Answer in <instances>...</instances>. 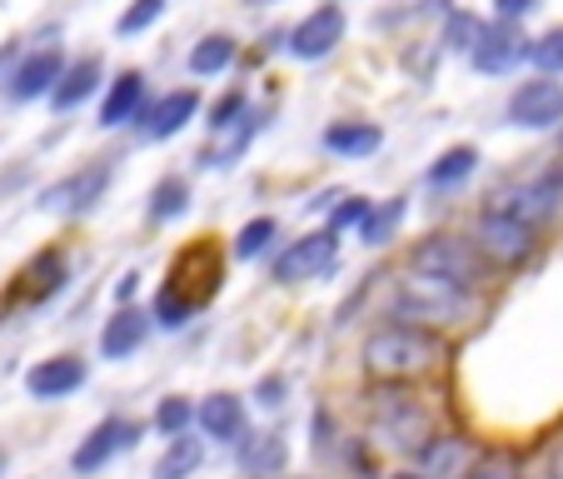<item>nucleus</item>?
Wrapping results in <instances>:
<instances>
[{"instance_id":"obj_1","label":"nucleus","mask_w":563,"mask_h":479,"mask_svg":"<svg viewBox=\"0 0 563 479\" xmlns=\"http://www.w3.org/2000/svg\"><path fill=\"white\" fill-rule=\"evenodd\" d=\"M360 360H364V370L379 374L384 384H409V380H424V374L444 370L449 345H444V335L394 319V325H384V330H374L369 340H364Z\"/></svg>"},{"instance_id":"obj_2","label":"nucleus","mask_w":563,"mask_h":479,"mask_svg":"<svg viewBox=\"0 0 563 479\" xmlns=\"http://www.w3.org/2000/svg\"><path fill=\"white\" fill-rule=\"evenodd\" d=\"M394 315L399 325H419V330H444V325H464L474 315V290H459L439 275L424 270H409L399 285H394Z\"/></svg>"},{"instance_id":"obj_3","label":"nucleus","mask_w":563,"mask_h":479,"mask_svg":"<svg viewBox=\"0 0 563 479\" xmlns=\"http://www.w3.org/2000/svg\"><path fill=\"white\" fill-rule=\"evenodd\" d=\"M374 435H379L384 445H394V449L419 455V449L434 439V415L419 405L405 384H389V390L374 394Z\"/></svg>"},{"instance_id":"obj_4","label":"nucleus","mask_w":563,"mask_h":479,"mask_svg":"<svg viewBox=\"0 0 563 479\" xmlns=\"http://www.w3.org/2000/svg\"><path fill=\"white\" fill-rule=\"evenodd\" d=\"M415 270L449 280V285H459V290L484 285V260H478V250L468 246V240H454V235H434V240H424V246L415 250Z\"/></svg>"},{"instance_id":"obj_5","label":"nucleus","mask_w":563,"mask_h":479,"mask_svg":"<svg viewBox=\"0 0 563 479\" xmlns=\"http://www.w3.org/2000/svg\"><path fill=\"white\" fill-rule=\"evenodd\" d=\"M468 246L478 250V260H494V265H519V260L533 255V230L519 225L504 210H484L474 225V240Z\"/></svg>"},{"instance_id":"obj_6","label":"nucleus","mask_w":563,"mask_h":479,"mask_svg":"<svg viewBox=\"0 0 563 479\" xmlns=\"http://www.w3.org/2000/svg\"><path fill=\"white\" fill-rule=\"evenodd\" d=\"M340 260V235L334 230H314V235H299L295 246L275 260V280L279 285H299V280H319L324 270Z\"/></svg>"},{"instance_id":"obj_7","label":"nucleus","mask_w":563,"mask_h":479,"mask_svg":"<svg viewBox=\"0 0 563 479\" xmlns=\"http://www.w3.org/2000/svg\"><path fill=\"white\" fill-rule=\"evenodd\" d=\"M135 439H140L135 420H125V415L100 420V425L80 439V449L70 455V469H75V475H96V469H106L120 449H135Z\"/></svg>"},{"instance_id":"obj_8","label":"nucleus","mask_w":563,"mask_h":479,"mask_svg":"<svg viewBox=\"0 0 563 479\" xmlns=\"http://www.w3.org/2000/svg\"><path fill=\"white\" fill-rule=\"evenodd\" d=\"M509 120L523 130H553L563 120V86L539 75V80H523L509 96Z\"/></svg>"},{"instance_id":"obj_9","label":"nucleus","mask_w":563,"mask_h":479,"mask_svg":"<svg viewBox=\"0 0 563 479\" xmlns=\"http://www.w3.org/2000/svg\"><path fill=\"white\" fill-rule=\"evenodd\" d=\"M523 55H529V35H523L514 21H494L478 31V45L468 51V61H474L484 75H504V70H514Z\"/></svg>"},{"instance_id":"obj_10","label":"nucleus","mask_w":563,"mask_h":479,"mask_svg":"<svg viewBox=\"0 0 563 479\" xmlns=\"http://www.w3.org/2000/svg\"><path fill=\"white\" fill-rule=\"evenodd\" d=\"M559 200H563V175H539V181L519 185V190L509 195V200H499L494 210L514 215L519 225H529V230H539V225H549L553 215H559Z\"/></svg>"},{"instance_id":"obj_11","label":"nucleus","mask_w":563,"mask_h":479,"mask_svg":"<svg viewBox=\"0 0 563 479\" xmlns=\"http://www.w3.org/2000/svg\"><path fill=\"white\" fill-rule=\"evenodd\" d=\"M106 185H110V165L106 160H96V165H86V171L55 181L51 190L41 195V205L45 210H60V215H80V210H90V205L106 195Z\"/></svg>"},{"instance_id":"obj_12","label":"nucleus","mask_w":563,"mask_h":479,"mask_svg":"<svg viewBox=\"0 0 563 479\" xmlns=\"http://www.w3.org/2000/svg\"><path fill=\"white\" fill-rule=\"evenodd\" d=\"M340 41H344V11L340 6H319V11H309L305 21L289 31V55H299V61H324Z\"/></svg>"},{"instance_id":"obj_13","label":"nucleus","mask_w":563,"mask_h":479,"mask_svg":"<svg viewBox=\"0 0 563 479\" xmlns=\"http://www.w3.org/2000/svg\"><path fill=\"white\" fill-rule=\"evenodd\" d=\"M60 70H65L60 45H41V51L21 55V65L11 70V80H5V86H11L15 100H41V96H51V90H55Z\"/></svg>"},{"instance_id":"obj_14","label":"nucleus","mask_w":563,"mask_h":479,"mask_svg":"<svg viewBox=\"0 0 563 479\" xmlns=\"http://www.w3.org/2000/svg\"><path fill=\"white\" fill-rule=\"evenodd\" d=\"M80 384H86V360H80V355H51V360L25 370L31 400H65V394H75Z\"/></svg>"},{"instance_id":"obj_15","label":"nucleus","mask_w":563,"mask_h":479,"mask_svg":"<svg viewBox=\"0 0 563 479\" xmlns=\"http://www.w3.org/2000/svg\"><path fill=\"white\" fill-rule=\"evenodd\" d=\"M478 465V449L464 435H434L419 449V479H468V469Z\"/></svg>"},{"instance_id":"obj_16","label":"nucleus","mask_w":563,"mask_h":479,"mask_svg":"<svg viewBox=\"0 0 563 479\" xmlns=\"http://www.w3.org/2000/svg\"><path fill=\"white\" fill-rule=\"evenodd\" d=\"M200 116V96L195 90H170L165 100H155V106H145V116H140V126H145L150 140H170L180 135L190 120Z\"/></svg>"},{"instance_id":"obj_17","label":"nucleus","mask_w":563,"mask_h":479,"mask_svg":"<svg viewBox=\"0 0 563 479\" xmlns=\"http://www.w3.org/2000/svg\"><path fill=\"white\" fill-rule=\"evenodd\" d=\"M150 335V315L135 305H120L115 315L106 319V335H100V350H106V360H130V355L145 345Z\"/></svg>"},{"instance_id":"obj_18","label":"nucleus","mask_w":563,"mask_h":479,"mask_svg":"<svg viewBox=\"0 0 563 479\" xmlns=\"http://www.w3.org/2000/svg\"><path fill=\"white\" fill-rule=\"evenodd\" d=\"M195 425L210 439H245V400L240 394H210L205 405H195Z\"/></svg>"},{"instance_id":"obj_19","label":"nucleus","mask_w":563,"mask_h":479,"mask_svg":"<svg viewBox=\"0 0 563 479\" xmlns=\"http://www.w3.org/2000/svg\"><path fill=\"white\" fill-rule=\"evenodd\" d=\"M140 116H145V75L140 70L115 75V86H110L106 106H100V126L120 130V126H130V120H140Z\"/></svg>"},{"instance_id":"obj_20","label":"nucleus","mask_w":563,"mask_h":479,"mask_svg":"<svg viewBox=\"0 0 563 479\" xmlns=\"http://www.w3.org/2000/svg\"><path fill=\"white\" fill-rule=\"evenodd\" d=\"M96 86H100V55H86V61H75L60 70V80H55V90H51V106L75 110Z\"/></svg>"},{"instance_id":"obj_21","label":"nucleus","mask_w":563,"mask_h":479,"mask_svg":"<svg viewBox=\"0 0 563 479\" xmlns=\"http://www.w3.org/2000/svg\"><path fill=\"white\" fill-rule=\"evenodd\" d=\"M384 145V130L369 126V120H340V126L324 130V150L334 155H350V160H364Z\"/></svg>"},{"instance_id":"obj_22","label":"nucleus","mask_w":563,"mask_h":479,"mask_svg":"<svg viewBox=\"0 0 563 479\" xmlns=\"http://www.w3.org/2000/svg\"><path fill=\"white\" fill-rule=\"evenodd\" d=\"M255 110H245L240 120H230L224 130H214V145L200 155V165H234V160L250 150V140H255Z\"/></svg>"},{"instance_id":"obj_23","label":"nucleus","mask_w":563,"mask_h":479,"mask_svg":"<svg viewBox=\"0 0 563 479\" xmlns=\"http://www.w3.org/2000/svg\"><path fill=\"white\" fill-rule=\"evenodd\" d=\"M289 459L285 449V435H250L245 429V445H240V465L250 469V475H279Z\"/></svg>"},{"instance_id":"obj_24","label":"nucleus","mask_w":563,"mask_h":479,"mask_svg":"<svg viewBox=\"0 0 563 479\" xmlns=\"http://www.w3.org/2000/svg\"><path fill=\"white\" fill-rule=\"evenodd\" d=\"M474 171H478V150L474 145H449L444 155L429 165V185H434V190H454V185H464Z\"/></svg>"},{"instance_id":"obj_25","label":"nucleus","mask_w":563,"mask_h":479,"mask_svg":"<svg viewBox=\"0 0 563 479\" xmlns=\"http://www.w3.org/2000/svg\"><path fill=\"white\" fill-rule=\"evenodd\" d=\"M405 210H409L405 195H394V200H384V205H369V215L360 220V240L364 246H389L399 220H405Z\"/></svg>"},{"instance_id":"obj_26","label":"nucleus","mask_w":563,"mask_h":479,"mask_svg":"<svg viewBox=\"0 0 563 479\" xmlns=\"http://www.w3.org/2000/svg\"><path fill=\"white\" fill-rule=\"evenodd\" d=\"M200 465H205V445L190 435H180L165 445V455H159V465H155V479H190Z\"/></svg>"},{"instance_id":"obj_27","label":"nucleus","mask_w":563,"mask_h":479,"mask_svg":"<svg viewBox=\"0 0 563 479\" xmlns=\"http://www.w3.org/2000/svg\"><path fill=\"white\" fill-rule=\"evenodd\" d=\"M185 210H190V185L180 175L155 181V190H150V220H180Z\"/></svg>"},{"instance_id":"obj_28","label":"nucleus","mask_w":563,"mask_h":479,"mask_svg":"<svg viewBox=\"0 0 563 479\" xmlns=\"http://www.w3.org/2000/svg\"><path fill=\"white\" fill-rule=\"evenodd\" d=\"M230 61H234V41L230 35H205V41H195V51H190V75H220V70H230Z\"/></svg>"},{"instance_id":"obj_29","label":"nucleus","mask_w":563,"mask_h":479,"mask_svg":"<svg viewBox=\"0 0 563 479\" xmlns=\"http://www.w3.org/2000/svg\"><path fill=\"white\" fill-rule=\"evenodd\" d=\"M190 425H195V405L185 400V394L159 400V410H155V429H159V435H165V439H180Z\"/></svg>"},{"instance_id":"obj_30","label":"nucleus","mask_w":563,"mask_h":479,"mask_svg":"<svg viewBox=\"0 0 563 479\" xmlns=\"http://www.w3.org/2000/svg\"><path fill=\"white\" fill-rule=\"evenodd\" d=\"M275 235H279V225L269 220V215H260V220H250L245 230L234 235V255H240V260H255V255H265V250H269V240H275Z\"/></svg>"},{"instance_id":"obj_31","label":"nucleus","mask_w":563,"mask_h":479,"mask_svg":"<svg viewBox=\"0 0 563 479\" xmlns=\"http://www.w3.org/2000/svg\"><path fill=\"white\" fill-rule=\"evenodd\" d=\"M165 6H170V0H130L125 15L115 21V31H120V35H140V31H150V25H155L159 15H165Z\"/></svg>"},{"instance_id":"obj_32","label":"nucleus","mask_w":563,"mask_h":479,"mask_svg":"<svg viewBox=\"0 0 563 479\" xmlns=\"http://www.w3.org/2000/svg\"><path fill=\"white\" fill-rule=\"evenodd\" d=\"M529 61L539 65L543 75H559L563 70V25H553L549 35H539V41L529 45Z\"/></svg>"},{"instance_id":"obj_33","label":"nucleus","mask_w":563,"mask_h":479,"mask_svg":"<svg viewBox=\"0 0 563 479\" xmlns=\"http://www.w3.org/2000/svg\"><path fill=\"white\" fill-rule=\"evenodd\" d=\"M478 31H484V21H478V15L454 11V15H449V25H444V45H449V51H474Z\"/></svg>"},{"instance_id":"obj_34","label":"nucleus","mask_w":563,"mask_h":479,"mask_svg":"<svg viewBox=\"0 0 563 479\" xmlns=\"http://www.w3.org/2000/svg\"><path fill=\"white\" fill-rule=\"evenodd\" d=\"M468 479H523V469L514 465L509 455H489V459H478V465L468 469Z\"/></svg>"},{"instance_id":"obj_35","label":"nucleus","mask_w":563,"mask_h":479,"mask_svg":"<svg viewBox=\"0 0 563 479\" xmlns=\"http://www.w3.org/2000/svg\"><path fill=\"white\" fill-rule=\"evenodd\" d=\"M245 90H230V96H224L220 100V106H214L210 110V130H224V126H230V120H240V116H245Z\"/></svg>"},{"instance_id":"obj_36","label":"nucleus","mask_w":563,"mask_h":479,"mask_svg":"<svg viewBox=\"0 0 563 479\" xmlns=\"http://www.w3.org/2000/svg\"><path fill=\"white\" fill-rule=\"evenodd\" d=\"M285 394H289L285 374H269V380H260L255 400H260V405H265V410H279V405H285Z\"/></svg>"},{"instance_id":"obj_37","label":"nucleus","mask_w":563,"mask_h":479,"mask_svg":"<svg viewBox=\"0 0 563 479\" xmlns=\"http://www.w3.org/2000/svg\"><path fill=\"white\" fill-rule=\"evenodd\" d=\"M364 215H369V200H350V205H340V210H334V230H340V225H360Z\"/></svg>"},{"instance_id":"obj_38","label":"nucleus","mask_w":563,"mask_h":479,"mask_svg":"<svg viewBox=\"0 0 563 479\" xmlns=\"http://www.w3.org/2000/svg\"><path fill=\"white\" fill-rule=\"evenodd\" d=\"M543 479H563V439H553L543 455Z\"/></svg>"},{"instance_id":"obj_39","label":"nucleus","mask_w":563,"mask_h":479,"mask_svg":"<svg viewBox=\"0 0 563 479\" xmlns=\"http://www.w3.org/2000/svg\"><path fill=\"white\" fill-rule=\"evenodd\" d=\"M533 0H494V11H499V21H519L523 11H529Z\"/></svg>"},{"instance_id":"obj_40","label":"nucleus","mask_w":563,"mask_h":479,"mask_svg":"<svg viewBox=\"0 0 563 479\" xmlns=\"http://www.w3.org/2000/svg\"><path fill=\"white\" fill-rule=\"evenodd\" d=\"M330 435H334L330 415H314V445H319V449H324V445H330Z\"/></svg>"},{"instance_id":"obj_41","label":"nucleus","mask_w":563,"mask_h":479,"mask_svg":"<svg viewBox=\"0 0 563 479\" xmlns=\"http://www.w3.org/2000/svg\"><path fill=\"white\" fill-rule=\"evenodd\" d=\"M135 280H140V275H125V280L115 285V300H120V305H130V295H135Z\"/></svg>"},{"instance_id":"obj_42","label":"nucleus","mask_w":563,"mask_h":479,"mask_svg":"<svg viewBox=\"0 0 563 479\" xmlns=\"http://www.w3.org/2000/svg\"><path fill=\"white\" fill-rule=\"evenodd\" d=\"M0 479H5V449H0Z\"/></svg>"},{"instance_id":"obj_43","label":"nucleus","mask_w":563,"mask_h":479,"mask_svg":"<svg viewBox=\"0 0 563 479\" xmlns=\"http://www.w3.org/2000/svg\"><path fill=\"white\" fill-rule=\"evenodd\" d=\"M250 6H275V0H250Z\"/></svg>"},{"instance_id":"obj_44","label":"nucleus","mask_w":563,"mask_h":479,"mask_svg":"<svg viewBox=\"0 0 563 479\" xmlns=\"http://www.w3.org/2000/svg\"><path fill=\"white\" fill-rule=\"evenodd\" d=\"M559 155H563V150H559ZM559 175H563V171H559Z\"/></svg>"}]
</instances>
